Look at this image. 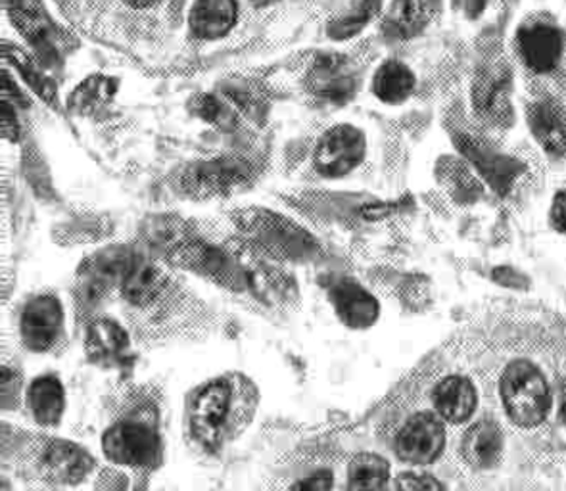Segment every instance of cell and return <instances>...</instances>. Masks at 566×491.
Here are the masks:
<instances>
[{
  "mask_svg": "<svg viewBox=\"0 0 566 491\" xmlns=\"http://www.w3.org/2000/svg\"><path fill=\"white\" fill-rule=\"evenodd\" d=\"M549 223L555 231L566 237V190H559L557 195L553 196Z\"/></svg>",
  "mask_w": 566,
  "mask_h": 491,
  "instance_id": "cell-34",
  "label": "cell"
},
{
  "mask_svg": "<svg viewBox=\"0 0 566 491\" xmlns=\"http://www.w3.org/2000/svg\"><path fill=\"white\" fill-rule=\"evenodd\" d=\"M434 411L451 425H463L471 420L479 407V390L465 375H450L436 384L432 391Z\"/></svg>",
  "mask_w": 566,
  "mask_h": 491,
  "instance_id": "cell-15",
  "label": "cell"
},
{
  "mask_svg": "<svg viewBox=\"0 0 566 491\" xmlns=\"http://www.w3.org/2000/svg\"><path fill=\"white\" fill-rule=\"evenodd\" d=\"M429 22L424 0H396L390 14L386 15L385 33L392 39H411L419 35Z\"/></svg>",
  "mask_w": 566,
  "mask_h": 491,
  "instance_id": "cell-27",
  "label": "cell"
},
{
  "mask_svg": "<svg viewBox=\"0 0 566 491\" xmlns=\"http://www.w3.org/2000/svg\"><path fill=\"white\" fill-rule=\"evenodd\" d=\"M396 491H448V488L429 472H401L394 484Z\"/></svg>",
  "mask_w": 566,
  "mask_h": 491,
  "instance_id": "cell-30",
  "label": "cell"
},
{
  "mask_svg": "<svg viewBox=\"0 0 566 491\" xmlns=\"http://www.w3.org/2000/svg\"><path fill=\"white\" fill-rule=\"evenodd\" d=\"M252 169L244 159L218 158L200 161L192 166L187 175V187L200 195H223L239 188L250 179Z\"/></svg>",
  "mask_w": 566,
  "mask_h": 491,
  "instance_id": "cell-13",
  "label": "cell"
},
{
  "mask_svg": "<svg viewBox=\"0 0 566 491\" xmlns=\"http://www.w3.org/2000/svg\"><path fill=\"white\" fill-rule=\"evenodd\" d=\"M390 462L377 453H359L349 462L348 491H392Z\"/></svg>",
  "mask_w": 566,
  "mask_h": 491,
  "instance_id": "cell-26",
  "label": "cell"
},
{
  "mask_svg": "<svg viewBox=\"0 0 566 491\" xmlns=\"http://www.w3.org/2000/svg\"><path fill=\"white\" fill-rule=\"evenodd\" d=\"M44 477L60 485H75L88 477V472L95 467V459L87 449L80 448L72 441H52L44 449L43 462Z\"/></svg>",
  "mask_w": 566,
  "mask_h": 491,
  "instance_id": "cell-14",
  "label": "cell"
},
{
  "mask_svg": "<svg viewBox=\"0 0 566 491\" xmlns=\"http://www.w3.org/2000/svg\"><path fill=\"white\" fill-rule=\"evenodd\" d=\"M367 138L349 123L334 125L321 135L313 153V167L327 179H340L364 164Z\"/></svg>",
  "mask_w": 566,
  "mask_h": 491,
  "instance_id": "cell-4",
  "label": "cell"
},
{
  "mask_svg": "<svg viewBox=\"0 0 566 491\" xmlns=\"http://www.w3.org/2000/svg\"><path fill=\"white\" fill-rule=\"evenodd\" d=\"M255 7H268V4H273L276 0H252Z\"/></svg>",
  "mask_w": 566,
  "mask_h": 491,
  "instance_id": "cell-38",
  "label": "cell"
},
{
  "mask_svg": "<svg viewBox=\"0 0 566 491\" xmlns=\"http://www.w3.org/2000/svg\"><path fill=\"white\" fill-rule=\"evenodd\" d=\"M511 70L507 64L482 67L472 81L471 101L476 116L494 127H509L515 114L511 102Z\"/></svg>",
  "mask_w": 566,
  "mask_h": 491,
  "instance_id": "cell-8",
  "label": "cell"
},
{
  "mask_svg": "<svg viewBox=\"0 0 566 491\" xmlns=\"http://www.w3.org/2000/svg\"><path fill=\"white\" fill-rule=\"evenodd\" d=\"M254 405L252 384L244 376L213 378L190 398L189 420L195 438L206 448L223 446L248 427Z\"/></svg>",
  "mask_w": 566,
  "mask_h": 491,
  "instance_id": "cell-1",
  "label": "cell"
},
{
  "mask_svg": "<svg viewBox=\"0 0 566 491\" xmlns=\"http://www.w3.org/2000/svg\"><path fill=\"white\" fill-rule=\"evenodd\" d=\"M334 478L331 470H317L292 485L291 491H333Z\"/></svg>",
  "mask_w": 566,
  "mask_h": 491,
  "instance_id": "cell-33",
  "label": "cell"
},
{
  "mask_svg": "<svg viewBox=\"0 0 566 491\" xmlns=\"http://www.w3.org/2000/svg\"><path fill=\"white\" fill-rule=\"evenodd\" d=\"M459 154L471 164L480 179L490 185L495 195L505 198L524 174V164L513 156L500 153L497 148L484 143L482 138L469 133H458L453 137Z\"/></svg>",
  "mask_w": 566,
  "mask_h": 491,
  "instance_id": "cell-5",
  "label": "cell"
},
{
  "mask_svg": "<svg viewBox=\"0 0 566 491\" xmlns=\"http://www.w3.org/2000/svg\"><path fill=\"white\" fill-rule=\"evenodd\" d=\"M305 88L315 98L334 106H344L356 96L359 88L356 65L344 54H319L305 73Z\"/></svg>",
  "mask_w": 566,
  "mask_h": 491,
  "instance_id": "cell-7",
  "label": "cell"
},
{
  "mask_svg": "<svg viewBox=\"0 0 566 491\" xmlns=\"http://www.w3.org/2000/svg\"><path fill=\"white\" fill-rule=\"evenodd\" d=\"M239 22L237 0H195L190 8L189 30L200 41H218L229 35Z\"/></svg>",
  "mask_w": 566,
  "mask_h": 491,
  "instance_id": "cell-18",
  "label": "cell"
},
{
  "mask_svg": "<svg viewBox=\"0 0 566 491\" xmlns=\"http://www.w3.org/2000/svg\"><path fill=\"white\" fill-rule=\"evenodd\" d=\"M31 417L41 427H56L66 412V390L59 376L43 375L28 388Z\"/></svg>",
  "mask_w": 566,
  "mask_h": 491,
  "instance_id": "cell-20",
  "label": "cell"
},
{
  "mask_svg": "<svg viewBox=\"0 0 566 491\" xmlns=\"http://www.w3.org/2000/svg\"><path fill=\"white\" fill-rule=\"evenodd\" d=\"M2 101L14 104L15 108H28L30 106L28 96L20 91V87L15 85L7 72H2Z\"/></svg>",
  "mask_w": 566,
  "mask_h": 491,
  "instance_id": "cell-35",
  "label": "cell"
},
{
  "mask_svg": "<svg viewBox=\"0 0 566 491\" xmlns=\"http://www.w3.org/2000/svg\"><path fill=\"white\" fill-rule=\"evenodd\" d=\"M488 0H463V12L471 20H479L480 15L486 10Z\"/></svg>",
  "mask_w": 566,
  "mask_h": 491,
  "instance_id": "cell-36",
  "label": "cell"
},
{
  "mask_svg": "<svg viewBox=\"0 0 566 491\" xmlns=\"http://www.w3.org/2000/svg\"><path fill=\"white\" fill-rule=\"evenodd\" d=\"M102 451L116 464L150 467L160 457V438L153 428L124 420L104 432Z\"/></svg>",
  "mask_w": 566,
  "mask_h": 491,
  "instance_id": "cell-9",
  "label": "cell"
},
{
  "mask_svg": "<svg viewBox=\"0 0 566 491\" xmlns=\"http://www.w3.org/2000/svg\"><path fill=\"white\" fill-rule=\"evenodd\" d=\"M129 346L132 338L117 321L96 318L95 323L88 325L85 336V354L88 362L101 367H114L116 363L124 362Z\"/></svg>",
  "mask_w": 566,
  "mask_h": 491,
  "instance_id": "cell-19",
  "label": "cell"
},
{
  "mask_svg": "<svg viewBox=\"0 0 566 491\" xmlns=\"http://www.w3.org/2000/svg\"><path fill=\"white\" fill-rule=\"evenodd\" d=\"M127 7L135 8V10H146V8L154 7V4H158L160 0H124Z\"/></svg>",
  "mask_w": 566,
  "mask_h": 491,
  "instance_id": "cell-37",
  "label": "cell"
},
{
  "mask_svg": "<svg viewBox=\"0 0 566 491\" xmlns=\"http://www.w3.org/2000/svg\"><path fill=\"white\" fill-rule=\"evenodd\" d=\"M2 59L14 65L15 72L22 75V80L30 85L31 91L36 93L44 104H49L52 108L59 106L56 83L49 75H44L43 70L28 52L22 51L18 44L2 43Z\"/></svg>",
  "mask_w": 566,
  "mask_h": 491,
  "instance_id": "cell-25",
  "label": "cell"
},
{
  "mask_svg": "<svg viewBox=\"0 0 566 491\" xmlns=\"http://www.w3.org/2000/svg\"><path fill=\"white\" fill-rule=\"evenodd\" d=\"M117 88L119 81L116 77L102 73L88 75L87 80L81 81L80 85L73 88L67 98V109L77 116H93L116 98Z\"/></svg>",
  "mask_w": 566,
  "mask_h": 491,
  "instance_id": "cell-23",
  "label": "cell"
},
{
  "mask_svg": "<svg viewBox=\"0 0 566 491\" xmlns=\"http://www.w3.org/2000/svg\"><path fill=\"white\" fill-rule=\"evenodd\" d=\"M4 10L20 35L33 46L44 67H59L70 49V35L52 22L41 0H4Z\"/></svg>",
  "mask_w": 566,
  "mask_h": 491,
  "instance_id": "cell-3",
  "label": "cell"
},
{
  "mask_svg": "<svg viewBox=\"0 0 566 491\" xmlns=\"http://www.w3.org/2000/svg\"><path fill=\"white\" fill-rule=\"evenodd\" d=\"M516 44L526 67L539 75L555 72L565 54V36L552 23L523 25L516 33Z\"/></svg>",
  "mask_w": 566,
  "mask_h": 491,
  "instance_id": "cell-11",
  "label": "cell"
},
{
  "mask_svg": "<svg viewBox=\"0 0 566 491\" xmlns=\"http://www.w3.org/2000/svg\"><path fill=\"white\" fill-rule=\"evenodd\" d=\"M438 181L458 203H472L482 196V185L472 171L471 164L453 156H443L436 166Z\"/></svg>",
  "mask_w": 566,
  "mask_h": 491,
  "instance_id": "cell-22",
  "label": "cell"
},
{
  "mask_svg": "<svg viewBox=\"0 0 566 491\" xmlns=\"http://www.w3.org/2000/svg\"><path fill=\"white\" fill-rule=\"evenodd\" d=\"M415 73L409 65L400 60H386L385 64L378 65L377 72L373 75V94L378 101L388 106H400L413 94Z\"/></svg>",
  "mask_w": 566,
  "mask_h": 491,
  "instance_id": "cell-21",
  "label": "cell"
},
{
  "mask_svg": "<svg viewBox=\"0 0 566 491\" xmlns=\"http://www.w3.org/2000/svg\"><path fill=\"white\" fill-rule=\"evenodd\" d=\"M446 420L438 412H415L396 436V453L413 467L438 461L446 449Z\"/></svg>",
  "mask_w": 566,
  "mask_h": 491,
  "instance_id": "cell-6",
  "label": "cell"
},
{
  "mask_svg": "<svg viewBox=\"0 0 566 491\" xmlns=\"http://www.w3.org/2000/svg\"><path fill=\"white\" fill-rule=\"evenodd\" d=\"M164 275L160 269L145 258H133L122 282L124 297L133 305H148L160 296Z\"/></svg>",
  "mask_w": 566,
  "mask_h": 491,
  "instance_id": "cell-24",
  "label": "cell"
},
{
  "mask_svg": "<svg viewBox=\"0 0 566 491\" xmlns=\"http://www.w3.org/2000/svg\"><path fill=\"white\" fill-rule=\"evenodd\" d=\"M328 300L342 325L367 331L380 317V304L369 290L354 279H338L328 289Z\"/></svg>",
  "mask_w": 566,
  "mask_h": 491,
  "instance_id": "cell-12",
  "label": "cell"
},
{
  "mask_svg": "<svg viewBox=\"0 0 566 491\" xmlns=\"http://www.w3.org/2000/svg\"><path fill=\"white\" fill-rule=\"evenodd\" d=\"M189 109L198 119L221 130H234L240 125L239 109L223 93L197 94L189 102Z\"/></svg>",
  "mask_w": 566,
  "mask_h": 491,
  "instance_id": "cell-28",
  "label": "cell"
},
{
  "mask_svg": "<svg viewBox=\"0 0 566 491\" xmlns=\"http://www.w3.org/2000/svg\"><path fill=\"white\" fill-rule=\"evenodd\" d=\"M526 122L532 137L549 158L559 159L566 154V114L552 98L536 101L526 109Z\"/></svg>",
  "mask_w": 566,
  "mask_h": 491,
  "instance_id": "cell-16",
  "label": "cell"
},
{
  "mask_svg": "<svg viewBox=\"0 0 566 491\" xmlns=\"http://www.w3.org/2000/svg\"><path fill=\"white\" fill-rule=\"evenodd\" d=\"M0 130H2V138L8 143H18L20 135H22L15 106L8 101H2V104H0Z\"/></svg>",
  "mask_w": 566,
  "mask_h": 491,
  "instance_id": "cell-32",
  "label": "cell"
},
{
  "mask_svg": "<svg viewBox=\"0 0 566 491\" xmlns=\"http://www.w3.org/2000/svg\"><path fill=\"white\" fill-rule=\"evenodd\" d=\"M500 398L509 420L524 430L544 425L552 412V386L531 359H513L501 370Z\"/></svg>",
  "mask_w": 566,
  "mask_h": 491,
  "instance_id": "cell-2",
  "label": "cell"
},
{
  "mask_svg": "<svg viewBox=\"0 0 566 491\" xmlns=\"http://www.w3.org/2000/svg\"><path fill=\"white\" fill-rule=\"evenodd\" d=\"M380 7L382 0H359L346 14L334 18L333 22L328 23L327 35L333 41H348L352 36L359 35L375 20Z\"/></svg>",
  "mask_w": 566,
  "mask_h": 491,
  "instance_id": "cell-29",
  "label": "cell"
},
{
  "mask_svg": "<svg viewBox=\"0 0 566 491\" xmlns=\"http://www.w3.org/2000/svg\"><path fill=\"white\" fill-rule=\"evenodd\" d=\"M505 448L503 430L494 419H480L469 427L461 441V456L471 469H494Z\"/></svg>",
  "mask_w": 566,
  "mask_h": 491,
  "instance_id": "cell-17",
  "label": "cell"
},
{
  "mask_svg": "<svg viewBox=\"0 0 566 491\" xmlns=\"http://www.w3.org/2000/svg\"><path fill=\"white\" fill-rule=\"evenodd\" d=\"M64 328V310L56 296L39 294L23 305L20 336L28 349L44 354L59 342Z\"/></svg>",
  "mask_w": 566,
  "mask_h": 491,
  "instance_id": "cell-10",
  "label": "cell"
},
{
  "mask_svg": "<svg viewBox=\"0 0 566 491\" xmlns=\"http://www.w3.org/2000/svg\"><path fill=\"white\" fill-rule=\"evenodd\" d=\"M552 436L557 448H566V378L560 380L559 391H557V409L553 419Z\"/></svg>",
  "mask_w": 566,
  "mask_h": 491,
  "instance_id": "cell-31",
  "label": "cell"
}]
</instances>
